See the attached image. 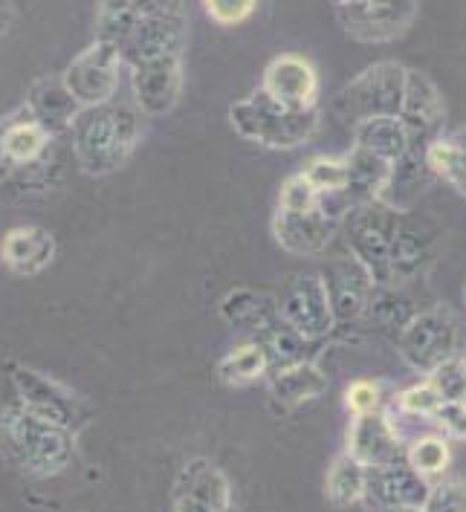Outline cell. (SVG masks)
Masks as SVG:
<instances>
[{"label": "cell", "instance_id": "cell-1", "mask_svg": "<svg viewBox=\"0 0 466 512\" xmlns=\"http://www.w3.org/2000/svg\"><path fill=\"white\" fill-rule=\"evenodd\" d=\"M351 258L374 287L403 290L426 278L438 261L435 229L414 212L391 209L383 200L357 203L342 223Z\"/></svg>", "mask_w": 466, "mask_h": 512}, {"label": "cell", "instance_id": "cell-2", "mask_svg": "<svg viewBox=\"0 0 466 512\" xmlns=\"http://www.w3.org/2000/svg\"><path fill=\"white\" fill-rule=\"evenodd\" d=\"M76 446L79 434L32 414L15 400L0 411V452L24 478L47 481L64 475L76 460Z\"/></svg>", "mask_w": 466, "mask_h": 512}, {"label": "cell", "instance_id": "cell-3", "mask_svg": "<svg viewBox=\"0 0 466 512\" xmlns=\"http://www.w3.org/2000/svg\"><path fill=\"white\" fill-rule=\"evenodd\" d=\"M142 110L113 99L108 105L84 108L70 128L73 160L90 177H108L125 168L142 142Z\"/></svg>", "mask_w": 466, "mask_h": 512}, {"label": "cell", "instance_id": "cell-4", "mask_svg": "<svg viewBox=\"0 0 466 512\" xmlns=\"http://www.w3.org/2000/svg\"><path fill=\"white\" fill-rule=\"evenodd\" d=\"M229 125L235 134L252 145H261L270 151H293L316 136L322 116H319V108H287L258 87L255 93L229 105Z\"/></svg>", "mask_w": 466, "mask_h": 512}, {"label": "cell", "instance_id": "cell-5", "mask_svg": "<svg viewBox=\"0 0 466 512\" xmlns=\"http://www.w3.org/2000/svg\"><path fill=\"white\" fill-rule=\"evenodd\" d=\"M409 67L400 61H377L365 67L333 96V116L345 125H359L365 119L400 116L406 99Z\"/></svg>", "mask_w": 466, "mask_h": 512}, {"label": "cell", "instance_id": "cell-6", "mask_svg": "<svg viewBox=\"0 0 466 512\" xmlns=\"http://www.w3.org/2000/svg\"><path fill=\"white\" fill-rule=\"evenodd\" d=\"M461 348L464 324L449 304L426 307L397 330V356L420 377H429L446 359L458 356Z\"/></svg>", "mask_w": 466, "mask_h": 512}, {"label": "cell", "instance_id": "cell-7", "mask_svg": "<svg viewBox=\"0 0 466 512\" xmlns=\"http://www.w3.org/2000/svg\"><path fill=\"white\" fill-rule=\"evenodd\" d=\"M9 382L15 391V403H21L38 417H47L58 426L70 429L82 437V432L93 423V408L73 385L61 382L47 371L29 368V365H12Z\"/></svg>", "mask_w": 466, "mask_h": 512}, {"label": "cell", "instance_id": "cell-8", "mask_svg": "<svg viewBox=\"0 0 466 512\" xmlns=\"http://www.w3.org/2000/svg\"><path fill=\"white\" fill-rule=\"evenodd\" d=\"M278 313L284 327L293 330L304 345H322L336 333L330 281L319 272L296 275L278 296Z\"/></svg>", "mask_w": 466, "mask_h": 512}, {"label": "cell", "instance_id": "cell-9", "mask_svg": "<svg viewBox=\"0 0 466 512\" xmlns=\"http://www.w3.org/2000/svg\"><path fill=\"white\" fill-rule=\"evenodd\" d=\"M125 73L128 67H125L122 53L108 41L93 38L82 53L64 67L61 81L82 108H96L116 99Z\"/></svg>", "mask_w": 466, "mask_h": 512}, {"label": "cell", "instance_id": "cell-10", "mask_svg": "<svg viewBox=\"0 0 466 512\" xmlns=\"http://www.w3.org/2000/svg\"><path fill=\"white\" fill-rule=\"evenodd\" d=\"M351 212V200L348 197H325V203L316 212H273V238L275 243L296 258H313L328 252L333 238L342 232L345 215Z\"/></svg>", "mask_w": 466, "mask_h": 512}, {"label": "cell", "instance_id": "cell-11", "mask_svg": "<svg viewBox=\"0 0 466 512\" xmlns=\"http://www.w3.org/2000/svg\"><path fill=\"white\" fill-rule=\"evenodd\" d=\"M171 512H238V489L212 458H189L171 484Z\"/></svg>", "mask_w": 466, "mask_h": 512}, {"label": "cell", "instance_id": "cell-12", "mask_svg": "<svg viewBox=\"0 0 466 512\" xmlns=\"http://www.w3.org/2000/svg\"><path fill=\"white\" fill-rule=\"evenodd\" d=\"M342 32L357 44H391L414 27L420 0H371L333 9Z\"/></svg>", "mask_w": 466, "mask_h": 512}, {"label": "cell", "instance_id": "cell-13", "mask_svg": "<svg viewBox=\"0 0 466 512\" xmlns=\"http://www.w3.org/2000/svg\"><path fill=\"white\" fill-rule=\"evenodd\" d=\"M131 96L145 116H168L183 96V55H160L128 67Z\"/></svg>", "mask_w": 466, "mask_h": 512}, {"label": "cell", "instance_id": "cell-14", "mask_svg": "<svg viewBox=\"0 0 466 512\" xmlns=\"http://www.w3.org/2000/svg\"><path fill=\"white\" fill-rule=\"evenodd\" d=\"M58 139L27 105L0 116V165L6 171H29L50 157Z\"/></svg>", "mask_w": 466, "mask_h": 512}, {"label": "cell", "instance_id": "cell-15", "mask_svg": "<svg viewBox=\"0 0 466 512\" xmlns=\"http://www.w3.org/2000/svg\"><path fill=\"white\" fill-rule=\"evenodd\" d=\"M275 102L296 110L319 108L322 79L310 58L299 53H281L264 67V76L258 84Z\"/></svg>", "mask_w": 466, "mask_h": 512}, {"label": "cell", "instance_id": "cell-16", "mask_svg": "<svg viewBox=\"0 0 466 512\" xmlns=\"http://www.w3.org/2000/svg\"><path fill=\"white\" fill-rule=\"evenodd\" d=\"M174 15H189V3L186 0H99L96 38L108 41L119 50L137 27Z\"/></svg>", "mask_w": 466, "mask_h": 512}, {"label": "cell", "instance_id": "cell-17", "mask_svg": "<svg viewBox=\"0 0 466 512\" xmlns=\"http://www.w3.org/2000/svg\"><path fill=\"white\" fill-rule=\"evenodd\" d=\"M406 446H409L406 437L394 429L385 411L351 417L348 432H345V452L362 460L368 469L406 460Z\"/></svg>", "mask_w": 466, "mask_h": 512}, {"label": "cell", "instance_id": "cell-18", "mask_svg": "<svg viewBox=\"0 0 466 512\" xmlns=\"http://www.w3.org/2000/svg\"><path fill=\"white\" fill-rule=\"evenodd\" d=\"M429 489H432V481L414 472L406 460H400V463L368 469V486H365L362 504L377 512L397 510V507H423L429 498Z\"/></svg>", "mask_w": 466, "mask_h": 512}, {"label": "cell", "instance_id": "cell-19", "mask_svg": "<svg viewBox=\"0 0 466 512\" xmlns=\"http://www.w3.org/2000/svg\"><path fill=\"white\" fill-rule=\"evenodd\" d=\"M330 391L328 371L316 359H302L273 368L267 377V397L275 414H290L307 403L322 400Z\"/></svg>", "mask_w": 466, "mask_h": 512}, {"label": "cell", "instance_id": "cell-20", "mask_svg": "<svg viewBox=\"0 0 466 512\" xmlns=\"http://www.w3.org/2000/svg\"><path fill=\"white\" fill-rule=\"evenodd\" d=\"M58 255L55 235L44 226H12L0 238V264L15 275H41Z\"/></svg>", "mask_w": 466, "mask_h": 512}, {"label": "cell", "instance_id": "cell-21", "mask_svg": "<svg viewBox=\"0 0 466 512\" xmlns=\"http://www.w3.org/2000/svg\"><path fill=\"white\" fill-rule=\"evenodd\" d=\"M400 119L406 122V128L412 131L414 142H432L443 131V119H446V102L443 93L435 84L432 76L420 73L409 67V79H406V99Z\"/></svg>", "mask_w": 466, "mask_h": 512}, {"label": "cell", "instance_id": "cell-22", "mask_svg": "<svg viewBox=\"0 0 466 512\" xmlns=\"http://www.w3.org/2000/svg\"><path fill=\"white\" fill-rule=\"evenodd\" d=\"M218 316L229 327L244 330L247 339H261L281 324L278 313V296L252 290V287H232L226 296L218 301Z\"/></svg>", "mask_w": 466, "mask_h": 512}, {"label": "cell", "instance_id": "cell-23", "mask_svg": "<svg viewBox=\"0 0 466 512\" xmlns=\"http://www.w3.org/2000/svg\"><path fill=\"white\" fill-rule=\"evenodd\" d=\"M24 105H27L47 128H53L58 136L70 134L73 122L79 119V113L84 110L82 105L70 96V90L64 87L61 76H58V79L35 81V84L29 87Z\"/></svg>", "mask_w": 466, "mask_h": 512}, {"label": "cell", "instance_id": "cell-24", "mask_svg": "<svg viewBox=\"0 0 466 512\" xmlns=\"http://www.w3.org/2000/svg\"><path fill=\"white\" fill-rule=\"evenodd\" d=\"M354 131V145L362 151H371L377 157H383L391 165L400 162L414 145L412 131L406 128V122L400 116H380V119H365L351 128Z\"/></svg>", "mask_w": 466, "mask_h": 512}, {"label": "cell", "instance_id": "cell-25", "mask_svg": "<svg viewBox=\"0 0 466 512\" xmlns=\"http://www.w3.org/2000/svg\"><path fill=\"white\" fill-rule=\"evenodd\" d=\"M218 379L226 388H247L261 379L270 377L273 356L261 339H244L232 351H226L218 359Z\"/></svg>", "mask_w": 466, "mask_h": 512}, {"label": "cell", "instance_id": "cell-26", "mask_svg": "<svg viewBox=\"0 0 466 512\" xmlns=\"http://www.w3.org/2000/svg\"><path fill=\"white\" fill-rule=\"evenodd\" d=\"M365 486H368V466L362 460L345 449L330 460L328 475H325V501L333 510H351L362 504Z\"/></svg>", "mask_w": 466, "mask_h": 512}, {"label": "cell", "instance_id": "cell-27", "mask_svg": "<svg viewBox=\"0 0 466 512\" xmlns=\"http://www.w3.org/2000/svg\"><path fill=\"white\" fill-rule=\"evenodd\" d=\"M426 162L440 183L466 197V125L435 136L426 148Z\"/></svg>", "mask_w": 466, "mask_h": 512}, {"label": "cell", "instance_id": "cell-28", "mask_svg": "<svg viewBox=\"0 0 466 512\" xmlns=\"http://www.w3.org/2000/svg\"><path fill=\"white\" fill-rule=\"evenodd\" d=\"M348 165H351V186H348V200H351V209L357 203H368V200H380L383 197L385 186L391 180V171L394 165L371 151H362V148H351L348 154Z\"/></svg>", "mask_w": 466, "mask_h": 512}, {"label": "cell", "instance_id": "cell-29", "mask_svg": "<svg viewBox=\"0 0 466 512\" xmlns=\"http://www.w3.org/2000/svg\"><path fill=\"white\" fill-rule=\"evenodd\" d=\"M406 463L423 478L438 481L452 466V440H446L438 432L420 434L406 446Z\"/></svg>", "mask_w": 466, "mask_h": 512}, {"label": "cell", "instance_id": "cell-30", "mask_svg": "<svg viewBox=\"0 0 466 512\" xmlns=\"http://www.w3.org/2000/svg\"><path fill=\"white\" fill-rule=\"evenodd\" d=\"M304 177L316 186L319 194L325 197H345L348 194V186H351V165H348V157H313L302 168Z\"/></svg>", "mask_w": 466, "mask_h": 512}, {"label": "cell", "instance_id": "cell-31", "mask_svg": "<svg viewBox=\"0 0 466 512\" xmlns=\"http://www.w3.org/2000/svg\"><path fill=\"white\" fill-rule=\"evenodd\" d=\"M325 203V194H319L316 186L304 177V171L290 174L281 189H278V200L275 209L278 212H293V215H304V212H316Z\"/></svg>", "mask_w": 466, "mask_h": 512}, {"label": "cell", "instance_id": "cell-32", "mask_svg": "<svg viewBox=\"0 0 466 512\" xmlns=\"http://www.w3.org/2000/svg\"><path fill=\"white\" fill-rule=\"evenodd\" d=\"M429 382L435 385L440 397L446 403H466V356L458 353L452 359H446L443 365H438L432 374H429Z\"/></svg>", "mask_w": 466, "mask_h": 512}, {"label": "cell", "instance_id": "cell-33", "mask_svg": "<svg viewBox=\"0 0 466 512\" xmlns=\"http://www.w3.org/2000/svg\"><path fill=\"white\" fill-rule=\"evenodd\" d=\"M423 512H466V475H443L432 481Z\"/></svg>", "mask_w": 466, "mask_h": 512}, {"label": "cell", "instance_id": "cell-34", "mask_svg": "<svg viewBox=\"0 0 466 512\" xmlns=\"http://www.w3.org/2000/svg\"><path fill=\"white\" fill-rule=\"evenodd\" d=\"M385 400H388V397H385L383 379H354V382L345 388V408H348L351 417L383 411Z\"/></svg>", "mask_w": 466, "mask_h": 512}, {"label": "cell", "instance_id": "cell-35", "mask_svg": "<svg viewBox=\"0 0 466 512\" xmlns=\"http://www.w3.org/2000/svg\"><path fill=\"white\" fill-rule=\"evenodd\" d=\"M203 12L218 27H241L258 9V0H200Z\"/></svg>", "mask_w": 466, "mask_h": 512}, {"label": "cell", "instance_id": "cell-36", "mask_svg": "<svg viewBox=\"0 0 466 512\" xmlns=\"http://www.w3.org/2000/svg\"><path fill=\"white\" fill-rule=\"evenodd\" d=\"M435 432L443 434L452 443H466V403H443L432 414Z\"/></svg>", "mask_w": 466, "mask_h": 512}, {"label": "cell", "instance_id": "cell-37", "mask_svg": "<svg viewBox=\"0 0 466 512\" xmlns=\"http://www.w3.org/2000/svg\"><path fill=\"white\" fill-rule=\"evenodd\" d=\"M18 21V9H15V0H0V38H6L12 27Z\"/></svg>", "mask_w": 466, "mask_h": 512}, {"label": "cell", "instance_id": "cell-38", "mask_svg": "<svg viewBox=\"0 0 466 512\" xmlns=\"http://www.w3.org/2000/svg\"><path fill=\"white\" fill-rule=\"evenodd\" d=\"M359 3H371V0H330V6H359Z\"/></svg>", "mask_w": 466, "mask_h": 512}, {"label": "cell", "instance_id": "cell-39", "mask_svg": "<svg viewBox=\"0 0 466 512\" xmlns=\"http://www.w3.org/2000/svg\"><path fill=\"white\" fill-rule=\"evenodd\" d=\"M385 512H423V507H397V510H385Z\"/></svg>", "mask_w": 466, "mask_h": 512}, {"label": "cell", "instance_id": "cell-40", "mask_svg": "<svg viewBox=\"0 0 466 512\" xmlns=\"http://www.w3.org/2000/svg\"><path fill=\"white\" fill-rule=\"evenodd\" d=\"M464 304H466V287H464Z\"/></svg>", "mask_w": 466, "mask_h": 512}]
</instances>
